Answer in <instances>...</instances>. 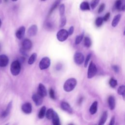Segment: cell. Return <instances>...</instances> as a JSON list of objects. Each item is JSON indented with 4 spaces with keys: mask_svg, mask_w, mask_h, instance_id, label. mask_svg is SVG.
Listing matches in <instances>:
<instances>
[{
    "mask_svg": "<svg viewBox=\"0 0 125 125\" xmlns=\"http://www.w3.org/2000/svg\"><path fill=\"white\" fill-rule=\"evenodd\" d=\"M110 13L109 12H107L105 15L104 16V18H103V21H107V20L109 19V17H110Z\"/></svg>",
    "mask_w": 125,
    "mask_h": 125,
    "instance_id": "cell-38",
    "label": "cell"
},
{
    "mask_svg": "<svg viewBox=\"0 0 125 125\" xmlns=\"http://www.w3.org/2000/svg\"><path fill=\"white\" fill-rule=\"evenodd\" d=\"M22 111L26 114H30L32 112V105L29 103H26L21 106Z\"/></svg>",
    "mask_w": 125,
    "mask_h": 125,
    "instance_id": "cell-10",
    "label": "cell"
},
{
    "mask_svg": "<svg viewBox=\"0 0 125 125\" xmlns=\"http://www.w3.org/2000/svg\"><path fill=\"white\" fill-rule=\"evenodd\" d=\"M68 32V36H71L72 35V34L73 33V32H74V27L73 26H71L69 29H68V31H67Z\"/></svg>",
    "mask_w": 125,
    "mask_h": 125,
    "instance_id": "cell-39",
    "label": "cell"
},
{
    "mask_svg": "<svg viewBox=\"0 0 125 125\" xmlns=\"http://www.w3.org/2000/svg\"><path fill=\"white\" fill-rule=\"evenodd\" d=\"M97 106L98 103L97 101H95L92 103L89 108V112L91 115H93L96 113L97 111Z\"/></svg>",
    "mask_w": 125,
    "mask_h": 125,
    "instance_id": "cell-18",
    "label": "cell"
},
{
    "mask_svg": "<svg viewBox=\"0 0 125 125\" xmlns=\"http://www.w3.org/2000/svg\"><path fill=\"white\" fill-rule=\"evenodd\" d=\"M11 107H12V102H11L10 103H9L6 110L5 111H4L1 113V117H2L3 118L6 117L9 114V113L10 111V110L11 109Z\"/></svg>",
    "mask_w": 125,
    "mask_h": 125,
    "instance_id": "cell-22",
    "label": "cell"
},
{
    "mask_svg": "<svg viewBox=\"0 0 125 125\" xmlns=\"http://www.w3.org/2000/svg\"><path fill=\"white\" fill-rule=\"evenodd\" d=\"M91 41L90 39L88 37H84V45L86 47H89L91 45Z\"/></svg>",
    "mask_w": 125,
    "mask_h": 125,
    "instance_id": "cell-28",
    "label": "cell"
},
{
    "mask_svg": "<svg viewBox=\"0 0 125 125\" xmlns=\"http://www.w3.org/2000/svg\"><path fill=\"white\" fill-rule=\"evenodd\" d=\"M50 60L48 57H45L42 59L39 63L40 69L43 70L48 68L50 65Z\"/></svg>",
    "mask_w": 125,
    "mask_h": 125,
    "instance_id": "cell-5",
    "label": "cell"
},
{
    "mask_svg": "<svg viewBox=\"0 0 125 125\" xmlns=\"http://www.w3.org/2000/svg\"><path fill=\"white\" fill-rule=\"evenodd\" d=\"M4 1H5V2H7L8 1V0H4Z\"/></svg>",
    "mask_w": 125,
    "mask_h": 125,
    "instance_id": "cell-46",
    "label": "cell"
},
{
    "mask_svg": "<svg viewBox=\"0 0 125 125\" xmlns=\"http://www.w3.org/2000/svg\"><path fill=\"white\" fill-rule=\"evenodd\" d=\"M68 37V32L64 29H62L59 30L57 33V39L60 42L65 41Z\"/></svg>",
    "mask_w": 125,
    "mask_h": 125,
    "instance_id": "cell-4",
    "label": "cell"
},
{
    "mask_svg": "<svg viewBox=\"0 0 125 125\" xmlns=\"http://www.w3.org/2000/svg\"><path fill=\"white\" fill-rule=\"evenodd\" d=\"M104 8H105V4H104V3H102L100 5V7L99 8L98 11V13H102L104 11Z\"/></svg>",
    "mask_w": 125,
    "mask_h": 125,
    "instance_id": "cell-37",
    "label": "cell"
},
{
    "mask_svg": "<svg viewBox=\"0 0 125 125\" xmlns=\"http://www.w3.org/2000/svg\"><path fill=\"white\" fill-rule=\"evenodd\" d=\"M115 124V117L113 116L111 120H110V122L109 123V125H113Z\"/></svg>",
    "mask_w": 125,
    "mask_h": 125,
    "instance_id": "cell-41",
    "label": "cell"
},
{
    "mask_svg": "<svg viewBox=\"0 0 125 125\" xmlns=\"http://www.w3.org/2000/svg\"><path fill=\"white\" fill-rule=\"evenodd\" d=\"M1 20H0V27L1 26Z\"/></svg>",
    "mask_w": 125,
    "mask_h": 125,
    "instance_id": "cell-43",
    "label": "cell"
},
{
    "mask_svg": "<svg viewBox=\"0 0 125 125\" xmlns=\"http://www.w3.org/2000/svg\"><path fill=\"white\" fill-rule=\"evenodd\" d=\"M46 112V107L45 106H43L40 109L39 114H38V117L39 119H42L45 114Z\"/></svg>",
    "mask_w": 125,
    "mask_h": 125,
    "instance_id": "cell-25",
    "label": "cell"
},
{
    "mask_svg": "<svg viewBox=\"0 0 125 125\" xmlns=\"http://www.w3.org/2000/svg\"><path fill=\"white\" fill-rule=\"evenodd\" d=\"M1 2H2V0H0V4L1 3Z\"/></svg>",
    "mask_w": 125,
    "mask_h": 125,
    "instance_id": "cell-45",
    "label": "cell"
},
{
    "mask_svg": "<svg viewBox=\"0 0 125 125\" xmlns=\"http://www.w3.org/2000/svg\"><path fill=\"white\" fill-rule=\"evenodd\" d=\"M32 99L37 106H40L42 104L43 102L42 97L38 93L34 94L32 95Z\"/></svg>",
    "mask_w": 125,
    "mask_h": 125,
    "instance_id": "cell-7",
    "label": "cell"
},
{
    "mask_svg": "<svg viewBox=\"0 0 125 125\" xmlns=\"http://www.w3.org/2000/svg\"><path fill=\"white\" fill-rule=\"evenodd\" d=\"M49 95H50V97L51 99L54 100L55 99V92H54V90L51 88H50L49 89Z\"/></svg>",
    "mask_w": 125,
    "mask_h": 125,
    "instance_id": "cell-35",
    "label": "cell"
},
{
    "mask_svg": "<svg viewBox=\"0 0 125 125\" xmlns=\"http://www.w3.org/2000/svg\"><path fill=\"white\" fill-rule=\"evenodd\" d=\"M83 35H84V32H83L81 34H80L76 37V39H75V44H78L81 42V41H82V40L83 39Z\"/></svg>",
    "mask_w": 125,
    "mask_h": 125,
    "instance_id": "cell-30",
    "label": "cell"
},
{
    "mask_svg": "<svg viewBox=\"0 0 125 125\" xmlns=\"http://www.w3.org/2000/svg\"><path fill=\"white\" fill-rule=\"evenodd\" d=\"M61 2V0H56L53 3L51 8L50 9L49 12V15H50L51 13L53 12V11L57 7V6L59 5Z\"/></svg>",
    "mask_w": 125,
    "mask_h": 125,
    "instance_id": "cell-23",
    "label": "cell"
},
{
    "mask_svg": "<svg viewBox=\"0 0 125 125\" xmlns=\"http://www.w3.org/2000/svg\"><path fill=\"white\" fill-rule=\"evenodd\" d=\"M38 32V27L36 25H32L29 27L27 31V34L29 36L32 37L36 35Z\"/></svg>",
    "mask_w": 125,
    "mask_h": 125,
    "instance_id": "cell-11",
    "label": "cell"
},
{
    "mask_svg": "<svg viewBox=\"0 0 125 125\" xmlns=\"http://www.w3.org/2000/svg\"></svg>",
    "mask_w": 125,
    "mask_h": 125,
    "instance_id": "cell-48",
    "label": "cell"
},
{
    "mask_svg": "<svg viewBox=\"0 0 125 125\" xmlns=\"http://www.w3.org/2000/svg\"><path fill=\"white\" fill-rule=\"evenodd\" d=\"M61 107L63 110L68 112L69 114H71L73 113L72 108L67 102H62L61 104Z\"/></svg>",
    "mask_w": 125,
    "mask_h": 125,
    "instance_id": "cell-8",
    "label": "cell"
},
{
    "mask_svg": "<svg viewBox=\"0 0 125 125\" xmlns=\"http://www.w3.org/2000/svg\"><path fill=\"white\" fill-rule=\"evenodd\" d=\"M125 86L124 85H122L120 86L118 89V93L120 95H122L124 98L125 95Z\"/></svg>",
    "mask_w": 125,
    "mask_h": 125,
    "instance_id": "cell-29",
    "label": "cell"
},
{
    "mask_svg": "<svg viewBox=\"0 0 125 125\" xmlns=\"http://www.w3.org/2000/svg\"><path fill=\"white\" fill-rule=\"evenodd\" d=\"M60 27H63L66 22V19L64 15L60 16Z\"/></svg>",
    "mask_w": 125,
    "mask_h": 125,
    "instance_id": "cell-27",
    "label": "cell"
},
{
    "mask_svg": "<svg viewBox=\"0 0 125 125\" xmlns=\"http://www.w3.org/2000/svg\"><path fill=\"white\" fill-rule=\"evenodd\" d=\"M42 0V1H45L46 0Z\"/></svg>",
    "mask_w": 125,
    "mask_h": 125,
    "instance_id": "cell-47",
    "label": "cell"
},
{
    "mask_svg": "<svg viewBox=\"0 0 125 125\" xmlns=\"http://www.w3.org/2000/svg\"><path fill=\"white\" fill-rule=\"evenodd\" d=\"M37 57V55L36 53H33L31 55V56L29 57V58L28 60V64H32L35 62V61H36Z\"/></svg>",
    "mask_w": 125,
    "mask_h": 125,
    "instance_id": "cell-24",
    "label": "cell"
},
{
    "mask_svg": "<svg viewBox=\"0 0 125 125\" xmlns=\"http://www.w3.org/2000/svg\"><path fill=\"white\" fill-rule=\"evenodd\" d=\"M77 84V81L75 78H71L67 79L63 84V89L66 92L72 91Z\"/></svg>",
    "mask_w": 125,
    "mask_h": 125,
    "instance_id": "cell-1",
    "label": "cell"
},
{
    "mask_svg": "<svg viewBox=\"0 0 125 125\" xmlns=\"http://www.w3.org/2000/svg\"><path fill=\"white\" fill-rule=\"evenodd\" d=\"M100 0H92L90 3V6L92 9H94L98 4Z\"/></svg>",
    "mask_w": 125,
    "mask_h": 125,
    "instance_id": "cell-32",
    "label": "cell"
},
{
    "mask_svg": "<svg viewBox=\"0 0 125 125\" xmlns=\"http://www.w3.org/2000/svg\"><path fill=\"white\" fill-rule=\"evenodd\" d=\"M51 119L52 120V123L54 125H60L61 124L60 122V119L59 116L57 112L54 111Z\"/></svg>",
    "mask_w": 125,
    "mask_h": 125,
    "instance_id": "cell-17",
    "label": "cell"
},
{
    "mask_svg": "<svg viewBox=\"0 0 125 125\" xmlns=\"http://www.w3.org/2000/svg\"><path fill=\"white\" fill-rule=\"evenodd\" d=\"M121 16L120 14H118L114 17L111 22V25L113 27H116L117 25L121 19Z\"/></svg>",
    "mask_w": 125,
    "mask_h": 125,
    "instance_id": "cell-21",
    "label": "cell"
},
{
    "mask_svg": "<svg viewBox=\"0 0 125 125\" xmlns=\"http://www.w3.org/2000/svg\"><path fill=\"white\" fill-rule=\"evenodd\" d=\"M64 12H65V5L64 4H62L60 5L59 7V13H60V16L64 15Z\"/></svg>",
    "mask_w": 125,
    "mask_h": 125,
    "instance_id": "cell-34",
    "label": "cell"
},
{
    "mask_svg": "<svg viewBox=\"0 0 125 125\" xmlns=\"http://www.w3.org/2000/svg\"><path fill=\"white\" fill-rule=\"evenodd\" d=\"M46 26L47 28H51L52 27V24L50 22H47L46 23Z\"/></svg>",
    "mask_w": 125,
    "mask_h": 125,
    "instance_id": "cell-42",
    "label": "cell"
},
{
    "mask_svg": "<svg viewBox=\"0 0 125 125\" xmlns=\"http://www.w3.org/2000/svg\"><path fill=\"white\" fill-rule=\"evenodd\" d=\"M9 62V59L7 56L5 55H0V66L5 67L6 66Z\"/></svg>",
    "mask_w": 125,
    "mask_h": 125,
    "instance_id": "cell-14",
    "label": "cell"
},
{
    "mask_svg": "<svg viewBox=\"0 0 125 125\" xmlns=\"http://www.w3.org/2000/svg\"><path fill=\"white\" fill-rule=\"evenodd\" d=\"M91 57V54H89L87 56V57H86V59H85V60L84 64V66L85 67H86L87 66V64H88V62H89V60H90Z\"/></svg>",
    "mask_w": 125,
    "mask_h": 125,
    "instance_id": "cell-36",
    "label": "cell"
},
{
    "mask_svg": "<svg viewBox=\"0 0 125 125\" xmlns=\"http://www.w3.org/2000/svg\"><path fill=\"white\" fill-rule=\"evenodd\" d=\"M109 83L111 87L114 88L117 85V80H115L114 78H111L109 81Z\"/></svg>",
    "mask_w": 125,
    "mask_h": 125,
    "instance_id": "cell-33",
    "label": "cell"
},
{
    "mask_svg": "<svg viewBox=\"0 0 125 125\" xmlns=\"http://www.w3.org/2000/svg\"><path fill=\"white\" fill-rule=\"evenodd\" d=\"M97 71V69L96 65L92 61H91L88 68L87 78L88 79H91L93 78L96 74Z\"/></svg>",
    "mask_w": 125,
    "mask_h": 125,
    "instance_id": "cell-3",
    "label": "cell"
},
{
    "mask_svg": "<svg viewBox=\"0 0 125 125\" xmlns=\"http://www.w3.org/2000/svg\"><path fill=\"white\" fill-rule=\"evenodd\" d=\"M80 8L83 11L90 10V9L89 4L87 1L82 2L80 5Z\"/></svg>",
    "mask_w": 125,
    "mask_h": 125,
    "instance_id": "cell-20",
    "label": "cell"
},
{
    "mask_svg": "<svg viewBox=\"0 0 125 125\" xmlns=\"http://www.w3.org/2000/svg\"><path fill=\"white\" fill-rule=\"evenodd\" d=\"M112 69L116 73H118L119 71V68L117 65H113Z\"/></svg>",
    "mask_w": 125,
    "mask_h": 125,
    "instance_id": "cell-40",
    "label": "cell"
},
{
    "mask_svg": "<svg viewBox=\"0 0 125 125\" xmlns=\"http://www.w3.org/2000/svg\"><path fill=\"white\" fill-rule=\"evenodd\" d=\"M53 112H54V110L52 108H49L47 110L46 112L45 113V116L46 118L48 120L51 119Z\"/></svg>",
    "mask_w": 125,
    "mask_h": 125,
    "instance_id": "cell-26",
    "label": "cell"
},
{
    "mask_svg": "<svg viewBox=\"0 0 125 125\" xmlns=\"http://www.w3.org/2000/svg\"><path fill=\"white\" fill-rule=\"evenodd\" d=\"M103 19L102 17H98L95 21V24L97 27L101 26L103 22Z\"/></svg>",
    "mask_w": 125,
    "mask_h": 125,
    "instance_id": "cell-31",
    "label": "cell"
},
{
    "mask_svg": "<svg viewBox=\"0 0 125 125\" xmlns=\"http://www.w3.org/2000/svg\"><path fill=\"white\" fill-rule=\"evenodd\" d=\"M84 60V57L83 55L81 52H76L74 56V61L78 65L81 64Z\"/></svg>",
    "mask_w": 125,
    "mask_h": 125,
    "instance_id": "cell-6",
    "label": "cell"
},
{
    "mask_svg": "<svg viewBox=\"0 0 125 125\" xmlns=\"http://www.w3.org/2000/svg\"><path fill=\"white\" fill-rule=\"evenodd\" d=\"M25 31V28L24 26L20 27L17 30L16 32V36L17 38L19 40L21 39L24 35Z\"/></svg>",
    "mask_w": 125,
    "mask_h": 125,
    "instance_id": "cell-13",
    "label": "cell"
},
{
    "mask_svg": "<svg viewBox=\"0 0 125 125\" xmlns=\"http://www.w3.org/2000/svg\"><path fill=\"white\" fill-rule=\"evenodd\" d=\"M107 115H108V113L106 111H104L101 116V118L100 120L99 123V125H103L104 124V123H105L107 118Z\"/></svg>",
    "mask_w": 125,
    "mask_h": 125,
    "instance_id": "cell-19",
    "label": "cell"
},
{
    "mask_svg": "<svg viewBox=\"0 0 125 125\" xmlns=\"http://www.w3.org/2000/svg\"><path fill=\"white\" fill-rule=\"evenodd\" d=\"M21 66L19 61L16 60L14 61L11 64L10 71L12 74L14 76L18 75L21 71Z\"/></svg>",
    "mask_w": 125,
    "mask_h": 125,
    "instance_id": "cell-2",
    "label": "cell"
},
{
    "mask_svg": "<svg viewBox=\"0 0 125 125\" xmlns=\"http://www.w3.org/2000/svg\"><path fill=\"white\" fill-rule=\"evenodd\" d=\"M38 93L42 96V97H45L47 95V90L45 86L41 83L39 84L38 87Z\"/></svg>",
    "mask_w": 125,
    "mask_h": 125,
    "instance_id": "cell-9",
    "label": "cell"
},
{
    "mask_svg": "<svg viewBox=\"0 0 125 125\" xmlns=\"http://www.w3.org/2000/svg\"><path fill=\"white\" fill-rule=\"evenodd\" d=\"M123 0H117L115 3V7L118 10H125V6L123 3Z\"/></svg>",
    "mask_w": 125,
    "mask_h": 125,
    "instance_id": "cell-16",
    "label": "cell"
},
{
    "mask_svg": "<svg viewBox=\"0 0 125 125\" xmlns=\"http://www.w3.org/2000/svg\"><path fill=\"white\" fill-rule=\"evenodd\" d=\"M108 104L110 110H113L115 107V100L113 96H110L108 98Z\"/></svg>",
    "mask_w": 125,
    "mask_h": 125,
    "instance_id": "cell-15",
    "label": "cell"
},
{
    "mask_svg": "<svg viewBox=\"0 0 125 125\" xmlns=\"http://www.w3.org/2000/svg\"><path fill=\"white\" fill-rule=\"evenodd\" d=\"M32 46V43L31 41L28 39H24L22 42V48L25 50H28L31 49Z\"/></svg>",
    "mask_w": 125,
    "mask_h": 125,
    "instance_id": "cell-12",
    "label": "cell"
},
{
    "mask_svg": "<svg viewBox=\"0 0 125 125\" xmlns=\"http://www.w3.org/2000/svg\"><path fill=\"white\" fill-rule=\"evenodd\" d=\"M13 1H17L18 0H12Z\"/></svg>",
    "mask_w": 125,
    "mask_h": 125,
    "instance_id": "cell-44",
    "label": "cell"
}]
</instances>
